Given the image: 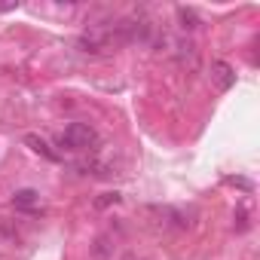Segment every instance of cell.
Returning a JSON list of instances; mask_svg holds the SVG:
<instances>
[{"mask_svg":"<svg viewBox=\"0 0 260 260\" xmlns=\"http://www.w3.org/2000/svg\"><path fill=\"white\" fill-rule=\"evenodd\" d=\"M92 254H95V260H107V257H110V245H107V236H101V239L95 242Z\"/></svg>","mask_w":260,"mask_h":260,"instance_id":"8992f818","label":"cell"},{"mask_svg":"<svg viewBox=\"0 0 260 260\" xmlns=\"http://www.w3.org/2000/svg\"><path fill=\"white\" fill-rule=\"evenodd\" d=\"M25 144H28L34 153H40L43 159H49V162H58V159H61V156H58V153H55V150L43 141V138H37V135H28V138H25Z\"/></svg>","mask_w":260,"mask_h":260,"instance_id":"277c9868","label":"cell"},{"mask_svg":"<svg viewBox=\"0 0 260 260\" xmlns=\"http://www.w3.org/2000/svg\"><path fill=\"white\" fill-rule=\"evenodd\" d=\"M95 144H98V135L86 122H71L58 135V147H64V150H92Z\"/></svg>","mask_w":260,"mask_h":260,"instance_id":"6da1fadb","label":"cell"},{"mask_svg":"<svg viewBox=\"0 0 260 260\" xmlns=\"http://www.w3.org/2000/svg\"><path fill=\"white\" fill-rule=\"evenodd\" d=\"M13 205H16V208H25V211H34V208L40 205V193L31 190V187L16 190V193H13Z\"/></svg>","mask_w":260,"mask_h":260,"instance_id":"3957f363","label":"cell"},{"mask_svg":"<svg viewBox=\"0 0 260 260\" xmlns=\"http://www.w3.org/2000/svg\"><path fill=\"white\" fill-rule=\"evenodd\" d=\"M110 202H119V193H104V196L98 199V208H104V205H110Z\"/></svg>","mask_w":260,"mask_h":260,"instance_id":"52a82bcc","label":"cell"},{"mask_svg":"<svg viewBox=\"0 0 260 260\" xmlns=\"http://www.w3.org/2000/svg\"><path fill=\"white\" fill-rule=\"evenodd\" d=\"M178 22H181L184 31H193V28L199 25V16H196L193 10H187V7H178Z\"/></svg>","mask_w":260,"mask_h":260,"instance_id":"5b68a950","label":"cell"},{"mask_svg":"<svg viewBox=\"0 0 260 260\" xmlns=\"http://www.w3.org/2000/svg\"><path fill=\"white\" fill-rule=\"evenodd\" d=\"M19 4H0V13H10V10H16Z\"/></svg>","mask_w":260,"mask_h":260,"instance_id":"9c48e42d","label":"cell"},{"mask_svg":"<svg viewBox=\"0 0 260 260\" xmlns=\"http://www.w3.org/2000/svg\"><path fill=\"white\" fill-rule=\"evenodd\" d=\"M211 80H214V86H217L220 92H226V89H233L236 74H233V68H230L226 61H214V64H211Z\"/></svg>","mask_w":260,"mask_h":260,"instance_id":"7a4b0ae2","label":"cell"},{"mask_svg":"<svg viewBox=\"0 0 260 260\" xmlns=\"http://www.w3.org/2000/svg\"><path fill=\"white\" fill-rule=\"evenodd\" d=\"M122 260H153V257H147V254H135V251H128Z\"/></svg>","mask_w":260,"mask_h":260,"instance_id":"ba28073f","label":"cell"}]
</instances>
